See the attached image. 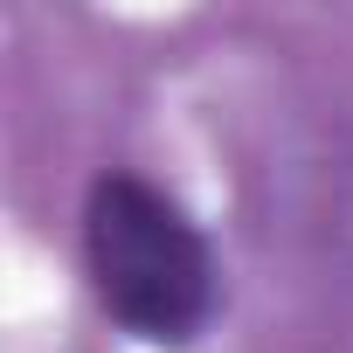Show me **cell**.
I'll list each match as a JSON object with an SVG mask.
<instances>
[{"instance_id":"6da1fadb","label":"cell","mask_w":353,"mask_h":353,"mask_svg":"<svg viewBox=\"0 0 353 353\" xmlns=\"http://www.w3.org/2000/svg\"><path fill=\"white\" fill-rule=\"evenodd\" d=\"M83 277L97 312L145 346H194L222 305L201 222L145 173H97L83 194Z\"/></svg>"}]
</instances>
